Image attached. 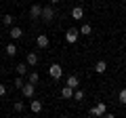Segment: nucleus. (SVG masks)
I'll list each match as a JSON object with an SVG mask.
<instances>
[{
  "label": "nucleus",
  "instance_id": "26",
  "mask_svg": "<svg viewBox=\"0 0 126 118\" xmlns=\"http://www.w3.org/2000/svg\"><path fill=\"white\" fill-rule=\"evenodd\" d=\"M0 21H2V17H0Z\"/></svg>",
  "mask_w": 126,
  "mask_h": 118
},
{
  "label": "nucleus",
  "instance_id": "11",
  "mask_svg": "<svg viewBox=\"0 0 126 118\" xmlns=\"http://www.w3.org/2000/svg\"><path fill=\"white\" fill-rule=\"evenodd\" d=\"M61 97H63V99H72V97H74V86L65 84V86L61 89Z\"/></svg>",
  "mask_w": 126,
  "mask_h": 118
},
{
  "label": "nucleus",
  "instance_id": "25",
  "mask_svg": "<svg viewBox=\"0 0 126 118\" xmlns=\"http://www.w3.org/2000/svg\"><path fill=\"white\" fill-rule=\"evenodd\" d=\"M50 2H53V4H57V2H61V0H50Z\"/></svg>",
  "mask_w": 126,
  "mask_h": 118
},
{
  "label": "nucleus",
  "instance_id": "21",
  "mask_svg": "<svg viewBox=\"0 0 126 118\" xmlns=\"http://www.w3.org/2000/svg\"><path fill=\"white\" fill-rule=\"evenodd\" d=\"M118 99H120V103H122V105H126V89H122V91H120Z\"/></svg>",
  "mask_w": 126,
  "mask_h": 118
},
{
  "label": "nucleus",
  "instance_id": "16",
  "mask_svg": "<svg viewBox=\"0 0 126 118\" xmlns=\"http://www.w3.org/2000/svg\"><path fill=\"white\" fill-rule=\"evenodd\" d=\"M4 53L9 55V57H15V55H17V46L11 42V44H6V46H4Z\"/></svg>",
  "mask_w": 126,
  "mask_h": 118
},
{
  "label": "nucleus",
  "instance_id": "18",
  "mask_svg": "<svg viewBox=\"0 0 126 118\" xmlns=\"http://www.w3.org/2000/svg\"><path fill=\"white\" fill-rule=\"evenodd\" d=\"M27 80H30V82H34V84H36V82L40 80V76H38V72H30V74H27Z\"/></svg>",
  "mask_w": 126,
  "mask_h": 118
},
{
  "label": "nucleus",
  "instance_id": "10",
  "mask_svg": "<svg viewBox=\"0 0 126 118\" xmlns=\"http://www.w3.org/2000/svg\"><path fill=\"white\" fill-rule=\"evenodd\" d=\"M25 61H27V65H30V68H34V65H38V61H40V57H38V53H27Z\"/></svg>",
  "mask_w": 126,
  "mask_h": 118
},
{
  "label": "nucleus",
  "instance_id": "19",
  "mask_svg": "<svg viewBox=\"0 0 126 118\" xmlns=\"http://www.w3.org/2000/svg\"><path fill=\"white\" fill-rule=\"evenodd\" d=\"M13 21H15L13 15H4V17H2V23H4V25H13Z\"/></svg>",
  "mask_w": 126,
  "mask_h": 118
},
{
  "label": "nucleus",
  "instance_id": "2",
  "mask_svg": "<svg viewBox=\"0 0 126 118\" xmlns=\"http://www.w3.org/2000/svg\"><path fill=\"white\" fill-rule=\"evenodd\" d=\"M21 93H23V97H34V93H36V84L27 80L25 84L21 86Z\"/></svg>",
  "mask_w": 126,
  "mask_h": 118
},
{
  "label": "nucleus",
  "instance_id": "13",
  "mask_svg": "<svg viewBox=\"0 0 126 118\" xmlns=\"http://www.w3.org/2000/svg\"><path fill=\"white\" fill-rule=\"evenodd\" d=\"M84 17V9L82 6H74L72 9V19H82Z\"/></svg>",
  "mask_w": 126,
  "mask_h": 118
},
{
  "label": "nucleus",
  "instance_id": "17",
  "mask_svg": "<svg viewBox=\"0 0 126 118\" xmlns=\"http://www.w3.org/2000/svg\"><path fill=\"white\" fill-rule=\"evenodd\" d=\"M80 34H84V36H90V34H93V25H90V23H82Z\"/></svg>",
  "mask_w": 126,
  "mask_h": 118
},
{
  "label": "nucleus",
  "instance_id": "14",
  "mask_svg": "<svg viewBox=\"0 0 126 118\" xmlns=\"http://www.w3.org/2000/svg\"><path fill=\"white\" fill-rule=\"evenodd\" d=\"M27 68H30V65H27V61H25V63H19L15 70H17L19 76H27V74H30V72H27Z\"/></svg>",
  "mask_w": 126,
  "mask_h": 118
},
{
  "label": "nucleus",
  "instance_id": "22",
  "mask_svg": "<svg viewBox=\"0 0 126 118\" xmlns=\"http://www.w3.org/2000/svg\"><path fill=\"white\" fill-rule=\"evenodd\" d=\"M74 99H76V101H82V99H84V93H82V91H74Z\"/></svg>",
  "mask_w": 126,
  "mask_h": 118
},
{
  "label": "nucleus",
  "instance_id": "12",
  "mask_svg": "<svg viewBox=\"0 0 126 118\" xmlns=\"http://www.w3.org/2000/svg\"><path fill=\"white\" fill-rule=\"evenodd\" d=\"M30 110H32L34 114H40V112H42V101H40V99H34V101L30 103Z\"/></svg>",
  "mask_w": 126,
  "mask_h": 118
},
{
  "label": "nucleus",
  "instance_id": "9",
  "mask_svg": "<svg viewBox=\"0 0 126 118\" xmlns=\"http://www.w3.org/2000/svg\"><path fill=\"white\" fill-rule=\"evenodd\" d=\"M94 72L97 74H105L107 72V61H105V59H99V61L94 63Z\"/></svg>",
  "mask_w": 126,
  "mask_h": 118
},
{
  "label": "nucleus",
  "instance_id": "1",
  "mask_svg": "<svg viewBox=\"0 0 126 118\" xmlns=\"http://www.w3.org/2000/svg\"><path fill=\"white\" fill-rule=\"evenodd\" d=\"M48 76H50V78H55V80H59V78L63 76V68H61L59 63H53V65L48 68Z\"/></svg>",
  "mask_w": 126,
  "mask_h": 118
},
{
  "label": "nucleus",
  "instance_id": "3",
  "mask_svg": "<svg viewBox=\"0 0 126 118\" xmlns=\"http://www.w3.org/2000/svg\"><path fill=\"white\" fill-rule=\"evenodd\" d=\"M78 36H80V30H76V27H69L67 32H65V40H67L69 44L78 42Z\"/></svg>",
  "mask_w": 126,
  "mask_h": 118
},
{
  "label": "nucleus",
  "instance_id": "7",
  "mask_svg": "<svg viewBox=\"0 0 126 118\" xmlns=\"http://www.w3.org/2000/svg\"><path fill=\"white\" fill-rule=\"evenodd\" d=\"M36 44H38V49H48L50 40H48V36H44V34H40V36L36 38Z\"/></svg>",
  "mask_w": 126,
  "mask_h": 118
},
{
  "label": "nucleus",
  "instance_id": "15",
  "mask_svg": "<svg viewBox=\"0 0 126 118\" xmlns=\"http://www.w3.org/2000/svg\"><path fill=\"white\" fill-rule=\"evenodd\" d=\"M65 84H69V86H74V89H76V86L80 84V78H78L76 74H72V76H67V82H65Z\"/></svg>",
  "mask_w": 126,
  "mask_h": 118
},
{
  "label": "nucleus",
  "instance_id": "23",
  "mask_svg": "<svg viewBox=\"0 0 126 118\" xmlns=\"http://www.w3.org/2000/svg\"><path fill=\"white\" fill-rule=\"evenodd\" d=\"M23 84H25V82H23V76H19L17 80H15V86H17V89H21Z\"/></svg>",
  "mask_w": 126,
  "mask_h": 118
},
{
  "label": "nucleus",
  "instance_id": "5",
  "mask_svg": "<svg viewBox=\"0 0 126 118\" xmlns=\"http://www.w3.org/2000/svg\"><path fill=\"white\" fill-rule=\"evenodd\" d=\"M42 19H44L46 23L55 19V11H53V6H44V9H42Z\"/></svg>",
  "mask_w": 126,
  "mask_h": 118
},
{
  "label": "nucleus",
  "instance_id": "4",
  "mask_svg": "<svg viewBox=\"0 0 126 118\" xmlns=\"http://www.w3.org/2000/svg\"><path fill=\"white\" fill-rule=\"evenodd\" d=\"M90 116H105V114H107V105L105 103H97L94 105V108H90Z\"/></svg>",
  "mask_w": 126,
  "mask_h": 118
},
{
  "label": "nucleus",
  "instance_id": "24",
  "mask_svg": "<svg viewBox=\"0 0 126 118\" xmlns=\"http://www.w3.org/2000/svg\"><path fill=\"white\" fill-rule=\"evenodd\" d=\"M4 95H6V86L0 84V97H4Z\"/></svg>",
  "mask_w": 126,
  "mask_h": 118
},
{
  "label": "nucleus",
  "instance_id": "20",
  "mask_svg": "<svg viewBox=\"0 0 126 118\" xmlns=\"http://www.w3.org/2000/svg\"><path fill=\"white\" fill-rule=\"evenodd\" d=\"M23 108H25L23 101H15V103H13V110H15V112H23Z\"/></svg>",
  "mask_w": 126,
  "mask_h": 118
},
{
  "label": "nucleus",
  "instance_id": "6",
  "mask_svg": "<svg viewBox=\"0 0 126 118\" xmlns=\"http://www.w3.org/2000/svg\"><path fill=\"white\" fill-rule=\"evenodd\" d=\"M9 36L13 38V40H19V38L23 36V30L19 25H11V30H9Z\"/></svg>",
  "mask_w": 126,
  "mask_h": 118
},
{
  "label": "nucleus",
  "instance_id": "27",
  "mask_svg": "<svg viewBox=\"0 0 126 118\" xmlns=\"http://www.w3.org/2000/svg\"><path fill=\"white\" fill-rule=\"evenodd\" d=\"M124 38H126V34H124Z\"/></svg>",
  "mask_w": 126,
  "mask_h": 118
},
{
  "label": "nucleus",
  "instance_id": "8",
  "mask_svg": "<svg viewBox=\"0 0 126 118\" xmlns=\"http://www.w3.org/2000/svg\"><path fill=\"white\" fill-rule=\"evenodd\" d=\"M30 17H32V19H40V17H42V6H40V4H32Z\"/></svg>",
  "mask_w": 126,
  "mask_h": 118
}]
</instances>
